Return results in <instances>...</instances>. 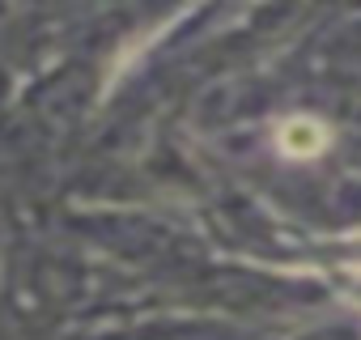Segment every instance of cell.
<instances>
[{
  "mask_svg": "<svg viewBox=\"0 0 361 340\" xmlns=\"http://www.w3.org/2000/svg\"><path fill=\"white\" fill-rule=\"evenodd\" d=\"M281 145H285V153L310 157V153H319V149L327 145V132H323L314 119H293V123H285V132H281Z\"/></svg>",
  "mask_w": 361,
  "mask_h": 340,
  "instance_id": "6da1fadb",
  "label": "cell"
}]
</instances>
